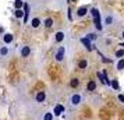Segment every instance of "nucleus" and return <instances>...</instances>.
Listing matches in <instances>:
<instances>
[{"label":"nucleus","mask_w":124,"mask_h":120,"mask_svg":"<svg viewBox=\"0 0 124 120\" xmlns=\"http://www.w3.org/2000/svg\"><path fill=\"white\" fill-rule=\"evenodd\" d=\"M120 36H121V39L124 40V31H123V32H121V35H120Z\"/></svg>","instance_id":"a878e982"},{"label":"nucleus","mask_w":124,"mask_h":120,"mask_svg":"<svg viewBox=\"0 0 124 120\" xmlns=\"http://www.w3.org/2000/svg\"><path fill=\"white\" fill-rule=\"evenodd\" d=\"M118 101H120L121 103H124V95L123 94H118Z\"/></svg>","instance_id":"b1692460"},{"label":"nucleus","mask_w":124,"mask_h":120,"mask_svg":"<svg viewBox=\"0 0 124 120\" xmlns=\"http://www.w3.org/2000/svg\"><path fill=\"white\" fill-rule=\"evenodd\" d=\"M10 56H11V49H10V46L1 43V45H0V59H8Z\"/></svg>","instance_id":"7ed1b4c3"},{"label":"nucleus","mask_w":124,"mask_h":120,"mask_svg":"<svg viewBox=\"0 0 124 120\" xmlns=\"http://www.w3.org/2000/svg\"><path fill=\"white\" fill-rule=\"evenodd\" d=\"M116 57H118V60L120 59H124V48H121V49H118L116 52Z\"/></svg>","instance_id":"4be33fe9"},{"label":"nucleus","mask_w":124,"mask_h":120,"mask_svg":"<svg viewBox=\"0 0 124 120\" xmlns=\"http://www.w3.org/2000/svg\"><path fill=\"white\" fill-rule=\"evenodd\" d=\"M23 6H24V1H23V0H14V8H16V10L23 8Z\"/></svg>","instance_id":"a211bd4d"},{"label":"nucleus","mask_w":124,"mask_h":120,"mask_svg":"<svg viewBox=\"0 0 124 120\" xmlns=\"http://www.w3.org/2000/svg\"><path fill=\"white\" fill-rule=\"evenodd\" d=\"M120 46H121V48H124V42H123V43H121V45H120Z\"/></svg>","instance_id":"bb28decb"},{"label":"nucleus","mask_w":124,"mask_h":120,"mask_svg":"<svg viewBox=\"0 0 124 120\" xmlns=\"http://www.w3.org/2000/svg\"><path fill=\"white\" fill-rule=\"evenodd\" d=\"M82 95L81 94H78V92H75V94H73L71 96H70V99H68V105L71 106V108H78L79 105L82 103Z\"/></svg>","instance_id":"f03ea898"},{"label":"nucleus","mask_w":124,"mask_h":120,"mask_svg":"<svg viewBox=\"0 0 124 120\" xmlns=\"http://www.w3.org/2000/svg\"><path fill=\"white\" fill-rule=\"evenodd\" d=\"M18 53H20V56L21 57H28L29 55H31V46L29 45H23L21 48H20V50H18Z\"/></svg>","instance_id":"423d86ee"},{"label":"nucleus","mask_w":124,"mask_h":120,"mask_svg":"<svg viewBox=\"0 0 124 120\" xmlns=\"http://www.w3.org/2000/svg\"><path fill=\"white\" fill-rule=\"evenodd\" d=\"M46 91H38L35 95V102L36 103H43L46 101Z\"/></svg>","instance_id":"0eeeda50"},{"label":"nucleus","mask_w":124,"mask_h":120,"mask_svg":"<svg viewBox=\"0 0 124 120\" xmlns=\"http://www.w3.org/2000/svg\"><path fill=\"white\" fill-rule=\"evenodd\" d=\"M86 89L88 91H95L96 89V82L93 80H89L88 81V84H86Z\"/></svg>","instance_id":"4468645a"},{"label":"nucleus","mask_w":124,"mask_h":120,"mask_svg":"<svg viewBox=\"0 0 124 120\" xmlns=\"http://www.w3.org/2000/svg\"><path fill=\"white\" fill-rule=\"evenodd\" d=\"M24 16H25V11H24L23 8H20V10H14V17H16V18L21 20Z\"/></svg>","instance_id":"dca6fc26"},{"label":"nucleus","mask_w":124,"mask_h":120,"mask_svg":"<svg viewBox=\"0 0 124 120\" xmlns=\"http://www.w3.org/2000/svg\"><path fill=\"white\" fill-rule=\"evenodd\" d=\"M78 67L81 70H85L86 67H88V62L85 60V59H82V60H79V63H78Z\"/></svg>","instance_id":"6ab92c4d"},{"label":"nucleus","mask_w":124,"mask_h":120,"mask_svg":"<svg viewBox=\"0 0 124 120\" xmlns=\"http://www.w3.org/2000/svg\"><path fill=\"white\" fill-rule=\"evenodd\" d=\"M78 85H79V80L78 78H71V81H70V87H71V88H77Z\"/></svg>","instance_id":"aec40b11"},{"label":"nucleus","mask_w":124,"mask_h":120,"mask_svg":"<svg viewBox=\"0 0 124 120\" xmlns=\"http://www.w3.org/2000/svg\"><path fill=\"white\" fill-rule=\"evenodd\" d=\"M116 69H117L118 71L124 70V59H120V60L117 62V64H116Z\"/></svg>","instance_id":"412c9836"},{"label":"nucleus","mask_w":124,"mask_h":120,"mask_svg":"<svg viewBox=\"0 0 124 120\" xmlns=\"http://www.w3.org/2000/svg\"><path fill=\"white\" fill-rule=\"evenodd\" d=\"M86 13H88V7L86 6H82V7H78L77 8V13H75V16L78 18H82L86 16Z\"/></svg>","instance_id":"6e6552de"},{"label":"nucleus","mask_w":124,"mask_h":120,"mask_svg":"<svg viewBox=\"0 0 124 120\" xmlns=\"http://www.w3.org/2000/svg\"><path fill=\"white\" fill-rule=\"evenodd\" d=\"M113 23H114V16L109 14V16H106V17H105L103 25H113Z\"/></svg>","instance_id":"f8f14e48"},{"label":"nucleus","mask_w":124,"mask_h":120,"mask_svg":"<svg viewBox=\"0 0 124 120\" xmlns=\"http://www.w3.org/2000/svg\"><path fill=\"white\" fill-rule=\"evenodd\" d=\"M81 42L85 45V48L88 49V50H92V43H91V39L86 36V38H81Z\"/></svg>","instance_id":"ddd939ff"},{"label":"nucleus","mask_w":124,"mask_h":120,"mask_svg":"<svg viewBox=\"0 0 124 120\" xmlns=\"http://www.w3.org/2000/svg\"><path fill=\"white\" fill-rule=\"evenodd\" d=\"M64 38H66V35H64V32H63V31H59V32H56V34H54V42H56V43L63 42V40H64Z\"/></svg>","instance_id":"9d476101"},{"label":"nucleus","mask_w":124,"mask_h":120,"mask_svg":"<svg viewBox=\"0 0 124 120\" xmlns=\"http://www.w3.org/2000/svg\"><path fill=\"white\" fill-rule=\"evenodd\" d=\"M40 24H42V21H40V18H38V17L31 18V21H29V25H31V27H32L34 29L39 28V27H40Z\"/></svg>","instance_id":"1a4fd4ad"},{"label":"nucleus","mask_w":124,"mask_h":120,"mask_svg":"<svg viewBox=\"0 0 124 120\" xmlns=\"http://www.w3.org/2000/svg\"><path fill=\"white\" fill-rule=\"evenodd\" d=\"M64 55H66V48L64 46H59V49L54 53V59L56 62H63L64 60Z\"/></svg>","instance_id":"39448f33"},{"label":"nucleus","mask_w":124,"mask_h":120,"mask_svg":"<svg viewBox=\"0 0 124 120\" xmlns=\"http://www.w3.org/2000/svg\"><path fill=\"white\" fill-rule=\"evenodd\" d=\"M62 113H64V106L63 105H56L53 109V114L54 116H60Z\"/></svg>","instance_id":"9b49d317"},{"label":"nucleus","mask_w":124,"mask_h":120,"mask_svg":"<svg viewBox=\"0 0 124 120\" xmlns=\"http://www.w3.org/2000/svg\"><path fill=\"white\" fill-rule=\"evenodd\" d=\"M91 14H92V17H93V21H95V28L98 31H102L103 29V23L101 21V13L98 8H91Z\"/></svg>","instance_id":"f257e3e1"},{"label":"nucleus","mask_w":124,"mask_h":120,"mask_svg":"<svg viewBox=\"0 0 124 120\" xmlns=\"http://www.w3.org/2000/svg\"><path fill=\"white\" fill-rule=\"evenodd\" d=\"M1 40H3V43L4 45H11L13 42H14V35L11 32H4V34L1 35Z\"/></svg>","instance_id":"20e7f679"},{"label":"nucleus","mask_w":124,"mask_h":120,"mask_svg":"<svg viewBox=\"0 0 124 120\" xmlns=\"http://www.w3.org/2000/svg\"><path fill=\"white\" fill-rule=\"evenodd\" d=\"M88 38H89V39H96L95 34H89V35H88Z\"/></svg>","instance_id":"393cba45"},{"label":"nucleus","mask_w":124,"mask_h":120,"mask_svg":"<svg viewBox=\"0 0 124 120\" xmlns=\"http://www.w3.org/2000/svg\"><path fill=\"white\" fill-rule=\"evenodd\" d=\"M53 119H54L53 112H45L43 116H42V120H53Z\"/></svg>","instance_id":"f3484780"},{"label":"nucleus","mask_w":124,"mask_h":120,"mask_svg":"<svg viewBox=\"0 0 124 120\" xmlns=\"http://www.w3.org/2000/svg\"><path fill=\"white\" fill-rule=\"evenodd\" d=\"M112 87L116 89V91H118V81L117 80H112Z\"/></svg>","instance_id":"5701e85b"},{"label":"nucleus","mask_w":124,"mask_h":120,"mask_svg":"<svg viewBox=\"0 0 124 120\" xmlns=\"http://www.w3.org/2000/svg\"><path fill=\"white\" fill-rule=\"evenodd\" d=\"M43 25H45V28H52L53 27V18L47 17L43 20Z\"/></svg>","instance_id":"2eb2a0df"}]
</instances>
